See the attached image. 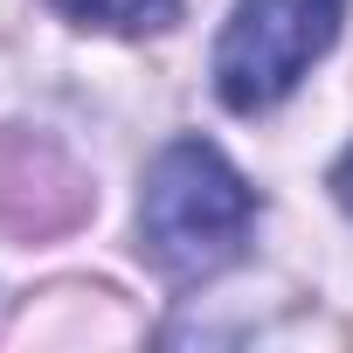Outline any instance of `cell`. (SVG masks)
I'll return each instance as SVG.
<instances>
[{"mask_svg":"<svg viewBox=\"0 0 353 353\" xmlns=\"http://www.w3.org/2000/svg\"><path fill=\"white\" fill-rule=\"evenodd\" d=\"M346 0H236V14L215 42V90L229 111L256 118L284 104L305 70L332 49Z\"/></svg>","mask_w":353,"mask_h":353,"instance_id":"obj_2","label":"cell"},{"mask_svg":"<svg viewBox=\"0 0 353 353\" xmlns=\"http://www.w3.org/2000/svg\"><path fill=\"white\" fill-rule=\"evenodd\" d=\"M332 194H339V208L353 215V152H346V159L332 166Z\"/></svg>","mask_w":353,"mask_h":353,"instance_id":"obj_5","label":"cell"},{"mask_svg":"<svg viewBox=\"0 0 353 353\" xmlns=\"http://www.w3.org/2000/svg\"><path fill=\"white\" fill-rule=\"evenodd\" d=\"M256 194L250 181L208 145V139H173L145 166V194H139V236L159 277L173 284H201L229 270L250 243Z\"/></svg>","mask_w":353,"mask_h":353,"instance_id":"obj_1","label":"cell"},{"mask_svg":"<svg viewBox=\"0 0 353 353\" xmlns=\"http://www.w3.org/2000/svg\"><path fill=\"white\" fill-rule=\"evenodd\" d=\"M56 8L83 28H118V35H139V28H166L181 14V0H56Z\"/></svg>","mask_w":353,"mask_h":353,"instance_id":"obj_4","label":"cell"},{"mask_svg":"<svg viewBox=\"0 0 353 353\" xmlns=\"http://www.w3.org/2000/svg\"><path fill=\"white\" fill-rule=\"evenodd\" d=\"M90 208L83 173L35 132L0 139V229L8 236H56Z\"/></svg>","mask_w":353,"mask_h":353,"instance_id":"obj_3","label":"cell"}]
</instances>
